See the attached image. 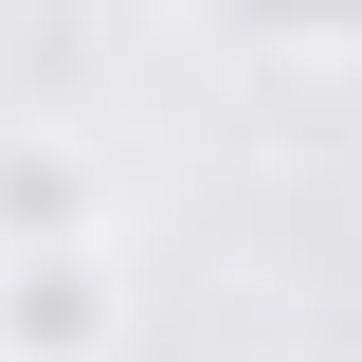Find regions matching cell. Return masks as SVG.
I'll list each match as a JSON object with an SVG mask.
<instances>
[{"mask_svg": "<svg viewBox=\"0 0 362 362\" xmlns=\"http://www.w3.org/2000/svg\"><path fill=\"white\" fill-rule=\"evenodd\" d=\"M109 344H127L109 254H0V362H109Z\"/></svg>", "mask_w": 362, "mask_h": 362, "instance_id": "6da1fadb", "label": "cell"}, {"mask_svg": "<svg viewBox=\"0 0 362 362\" xmlns=\"http://www.w3.org/2000/svg\"><path fill=\"white\" fill-rule=\"evenodd\" d=\"M0 254H109V163H90L73 127L0 145Z\"/></svg>", "mask_w": 362, "mask_h": 362, "instance_id": "7a4b0ae2", "label": "cell"}]
</instances>
